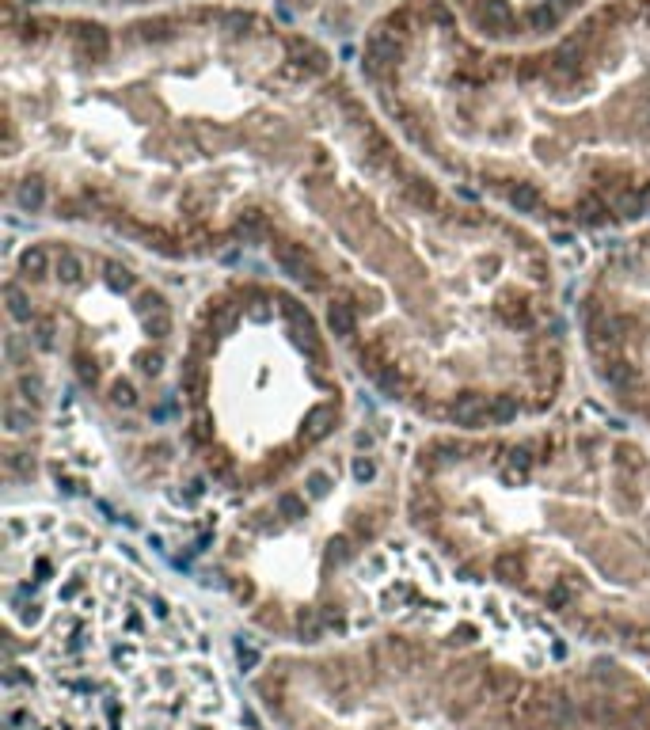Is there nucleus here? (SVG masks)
<instances>
[{
  "label": "nucleus",
  "instance_id": "f257e3e1",
  "mask_svg": "<svg viewBox=\"0 0 650 730\" xmlns=\"http://www.w3.org/2000/svg\"><path fill=\"white\" fill-rule=\"evenodd\" d=\"M331 42L262 0H4L8 213L175 270L262 259L407 423L559 411L575 339L544 232L437 171Z\"/></svg>",
  "mask_w": 650,
  "mask_h": 730
},
{
  "label": "nucleus",
  "instance_id": "f03ea898",
  "mask_svg": "<svg viewBox=\"0 0 650 730\" xmlns=\"http://www.w3.org/2000/svg\"><path fill=\"white\" fill-rule=\"evenodd\" d=\"M361 80L442 175L540 232L650 221V0H597L555 38L487 46L442 0H392Z\"/></svg>",
  "mask_w": 650,
  "mask_h": 730
},
{
  "label": "nucleus",
  "instance_id": "7ed1b4c3",
  "mask_svg": "<svg viewBox=\"0 0 650 730\" xmlns=\"http://www.w3.org/2000/svg\"><path fill=\"white\" fill-rule=\"evenodd\" d=\"M168 263L31 225L4 251L0 464L8 502L114 499L202 525L175 434L186 301Z\"/></svg>",
  "mask_w": 650,
  "mask_h": 730
},
{
  "label": "nucleus",
  "instance_id": "20e7f679",
  "mask_svg": "<svg viewBox=\"0 0 650 730\" xmlns=\"http://www.w3.org/2000/svg\"><path fill=\"white\" fill-rule=\"evenodd\" d=\"M403 517L460 578L650 655V434L639 426L570 411L422 426L407 449Z\"/></svg>",
  "mask_w": 650,
  "mask_h": 730
},
{
  "label": "nucleus",
  "instance_id": "39448f33",
  "mask_svg": "<svg viewBox=\"0 0 650 730\" xmlns=\"http://www.w3.org/2000/svg\"><path fill=\"white\" fill-rule=\"evenodd\" d=\"M366 381L304 293L228 267L186 301L175 434L202 529L297 480L358 418Z\"/></svg>",
  "mask_w": 650,
  "mask_h": 730
},
{
  "label": "nucleus",
  "instance_id": "423d86ee",
  "mask_svg": "<svg viewBox=\"0 0 650 730\" xmlns=\"http://www.w3.org/2000/svg\"><path fill=\"white\" fill-rule=\"evenodd\" d=\"M388 411L366 407L358 426L297 480L228 510L202 536L217 582L259 628H274L285 586L297 582L289 632L301 643L343 632V586L380 567L388 540L407 529L403 468L415 434Z\"/></svg>",
  "mask_w": 650,
  "mask_h": 730
},
{
  "label": "nucleus",
  "instance_id": "0eeeda50",
  "mask_svg": "<svg viewBox=\"0 0 650 730\" xmlns=\"http://www.w3.org/2000/svg\"><path fill=\"white\" fill-rule=\"evenodd\" d=\"M570 339L616 418L650 434V221L593 251L570 297Z\"/></svg>",
  "mask_w": 650,
  "mask_h": 730
},
{
  "label": "nucleus",
  "instance_id": "6e6552de",
  "mask_svg": "<svg viewBox=\"0 0 650 730\" xmlns=\"http://www.w3.org/2000/svg\"><path fill=\"white\" fill-rule=\"evenodd\" d=\"M457 23L487 46H536L555 38L597 0H442Z\"/></svg>",
  "mask_w": 650,
  "mask_h": 730
},
{
  "label": "nucleus",
  "instance_id": "1a4fd4ad",
  "mask_svg": "<svg viewBox=\"0 0 650 730\" xmlns=\"http://www.w3.org/2000/svg\"><path fill=\"white\" fill-rule=\"evenodd\" d=\"M35 8H65V12H137V8L168 4V0H23ZM278 8L297 23L319 31L327 38H361L373 19H377L392 0H262Z\"/></svg>",
  "mask_w": 650,
  "mask_h": 730
}]
</instances>
